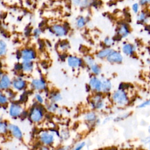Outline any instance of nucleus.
Returning a JSON list of instances; mask_svg holds the SVG:
<instances>
[{"instance_id":"obj_1","label":"nucleus","mask_w":150,"mask_h":150,"mask_svg":"<svg viewBox=\"0 0 150 150\" xmlns=\"http://www.w3.org/2000/svg\"><path fill=\"white\" fill-rule=\"evenodd\" d=\"M113 100L114 101L120 105H123L127 101L126 94L122 90H118L113 95Z\"/></svg>"},{"instance_id":"obj_2","label":"nucleus","mask_w":150,"mask_h":150,"mask_svg":"<svg viewBox=\"0 0 150 150\" xmlns=\"http://www.w3.org/2000/svg\"><path fill=\"white\" fill-rule=\"evenodd\" d=\"M52 29L53 32L58 36H64L66 34L67 31L65 26L58 24L53 25L52 27Z\"/></svg>"},{"instance_id":"obj_3","label":"nucleus","mask_w":150,"mask_h":150,"mask_svg":"<svg viewBox=\"0 0 150 150\" xmlns=\"http://www.w3.org/2000/svg\"><path fill=\"white\" fill-rule=\"evenodd\" d=\"M42 112L39 108H34L30 114V118L34 122H38L40 121L42 118Z\"/></svg>"},{"instance_id":"obj_4","label":"nucleus","mask_w":150,"mask_h":150,"mask_svg":"<svg viewBox=\"0 0 150 150\" xmlns=\"http://www.w3.org/2000/svg\"><path fill=\"white\" fill-rule=\"evenodd\" d=\"M21 56L25 60H30L35 57V52L30 49H25L22 50Z\"/></svg>"},{"instance_id":"obj_5","label":"nucleus","mask_w":150,"mask_h":150,"mask_svg":"<svg viewBox=\"0 0 150 150\" xmlns=\"http://www.w3.org/2000/svg\"><path fill=\"white\" fill-rule=\"evenodd\" d=\"M107 60L110 62H121L122 60V57L120 53L114 52L108 56Z\"/></svg>"},{"instance_id":"obj_6","label":"nucleus","mask_w":150,"mask_h":150,"mask_svg":"<svg viewBox=\"0 0 150 150\" xmlns=\"http://www.w3.org/2000/svg\"><path fill=\"white\" fill-rule=\"evenodd\" d=\"M81 60L76 57L70 56L68 59L69 64L73 67H76L79 66L81 64Z\"/></svg>"},{"instance_id":"obj_7","label":"nucleus","mask_w":150,"mask_h":150,"mask_svg":"<svg viewBox=\"0 0 150 150\" xmlns=\"http://www.w3.org/2000/svg\"><path fill=\"white\" fill-rule=\"evenodd\" d=\"M90 84L92 88H93L98 91L100 90L101 88L102 83L98 79H97L96 77H93L90 80Z\"/></svg>"},{"instance_id":"obj_8","label":"nucleus","mask_w":150,"mask_h":150,"mask_svg":"<svg viewBox=\"0 0 150 150\" xmlns=\"http://www.w3.org/2000/svg\"><path fill=\"white\" fill-rule=\"evenodd\" d=\"M40 139L41 141L46 144H50L53 141V136L46 132H44L41 135Z\"/></svg>"},{"instance_id":"obj_9","label":"nucleus","mask_w":150,"mask_h":150,"mask_svg":"<svg viewBox=\"0 0 150 150\" xmlns=\"http://www.w3.org/2000/svg\"><path fill=\"white\" fill-rule=\"evenodd\" d=\"M9 128L14 137L17 138H21L22 137V132L17 126L14 125H10Z\"/></svg>"},{"instance_id":"obj_10","label":"nucleus","mask_w":150,"mask_h":150,"mask_svg":"<svg viewBox=\"0 0 150 150\" xmlns=\"http://www.w3.org/2000/svg\"><path fill=\"white\" fill-rule=\"evenodd\" d=\"M11 84L9 79L7 76H4L0 81V88H7Z\"/></svg>"},{"instance_id":"obj_11","label":"nucleus","mask_w":150,"mask_h":150,"mask_svg":"<svg viewBox=\"0 0 150 150\" xmlns=\"http://www.w3.org/2000/svg\"><path fill=\"white\" fill-rule=\"evenodd\" d=\"M21 113V107L16 104H13L10 108V114L13 117H16Z\"/></svg>"},{"instance_id":"obj_12","label":"nucleus","mask_w":150,"mask_h":150,"mask_svg":"<svg viewBox=\"0 0 150 150\" xmlns=\"http://www.w3.org/2000/svg\"><path fill=\"white\" fill-rule=\"evenodd\" d=\"M118 34L121 37H126L129 33V29L128 28L127 25L124 24L121 25L120 27L118 28Z\"/></svg>"},{"instance_id":"obj_13","label":"nucleus","mask_w":150,"mask_h":150,"mask_svg":"<svg viewBox=\"0 0 150 150\" xmlns=\"http://www.w3.org/2000/svg\"><path fill=\"white\" fill-rule=\"evenodd\" d=\"M32 84L34 87L38 90H42L45 87V83L43 81L39 80H34L32 81Z\"/></svg>"},{"instance_id":"obj_14","label":"nucleus","mask_w":150,"mask_h":150,"mask_svg":"<svg viewBox=\"0 0 150 150\" xmlns=\"http://www.w3.org/2000/svg\"><path fill=\"white\" fill-rule=\"evenodd\" d=\"M86 23V20L84 17L83 16H80L77 18L76 20V25L79 28H83Z\"/></svg>"},{"instance_id":"obj_15","label":"nucleus","mask_w":150,"mask_h":150,"mask_svg":"<svg viewBox=\"0 0 150 150\" xmlns=\"http://www.w3.org/2000/svg\"><path fill=\"white\" fill-rule=\"evenodd\" d=\"M25 82L22 80H16L13 82L14 87L18 90L22 89L23 87H25Z\"/></svg>"},{"instance_id":"obj_16","label":"nucleus","mask_w":150,"mask_h":150,"mask_svg":"<svg viewBox=\"0 0 150 150\" xmlns=\"http://www.w3.org/2000/svg\"><path fill=\"white\" fill-rule=\"evenodd\" d=\"M113 52V50L112 49H104L103 50H101V52H100L98 53V57H100V58H103V57H105L106 56H109L111 53Z\"/></svg>"},{"instance_id":"obj_17","label":"nucleus","mask_w":150,"mask_h":150,"mask_svg":"<svg viewBox=\"0 0 150 150\" xmlns=\"http://www.w3.org/2000/svg\"><path fill=\"white\" fill-rule=\"evenodd\" d=\"M148 18V13L145 11H142L138 15V21L139 22H144Z\"/></svg>"},{"instance_id":"obj_18","label":"nucleus","mask_w":150,"mask_h":150,"mask_svg":"<svg viewBox=\"0 0 150 150\" xmlns=\"http://www.w3.org/2000/svg\"><path fill=\"white\" fill-rule=\"evenodd\" d=\"M92 4V1L91 0H82L80 4L79 7L81 8H88L89 6H91Z\"/></svg>"},{"instance_id":"obj_19","label":"nucleus","mask_w":150,"mask_h":150,"mask_svg":"<svg viewBox=\"0 0 150 150\" xmlns=\"http://www.w3.org/2000/svg\"><path fill=\"white\" fill-rule=\"evenodd\" d=\"M32 63L29 60H25L22 64L23 69L25 71H30L32 69Z\"/></svg>"},{"instance_id":"obj_20","label":"nucleus","mask_w":150,"mask_h":150,"mask_svg":"<svg viewBox=\"0 0 150 150\" xmlns=\"http://www.w3.org/2000/svg\"><path fill=\"white\" fill-rule=\"evenodd\" d=\"M111 84L109 80L104 81L101 84V88L104 91H109L111 88Z\"/></svg>"},{"instance_id":"obj_21","label":"nucleus","mask_w":150,"mask_h":150,"mask_svg":"<svg viewBox=\"0 0 150 150\" xmlns=\"http://www.w3.org/2000/svg\"><path fill=\"white\" fill-rule=\"evenodd\" d=\"M122 50H123L124 53L127 54H131L132 52V50H133L132 46L129 44H127V45H124L122 48Z\"/></svg>"},{"instance_id":"obj_22","label":"nucleus","mask_w":150,"mask_h":150,"mask_svg":"<svg viewBox=\"0 0 150 150\" xmlns=\"http://www.w3.org/2000/svg\"><path fill=\"white\" fill-rule=\"evenodd\" d=\"M6 43L1 40L0 41V55H3L6 53Z\"/></svg>"},{"instance_id":"obj_23","label":"nucleus","mask_w":150,"mask_h":150,"mask_svg":"<svg viewBox=\"0 0 150 150\" xmlns=\"http://www.w3.org/2000/svg\"><path fill=\"white\" fill-rule=\"evenodd\" d=\"M94 106L97 108H100L103 106V103L101 101V99L100 97H97L96 98H95V101H94Z\"/></svg>"},{"instance_id":"obj_24","label":"nucleus","mask_w":150,"mask_h":150,"mask_svg":"<svg viewBox=\"0 0 150 150\" xmlns=\"http://www.w3.org/2000/svg\"><path fill=\"white\" fill-rule=\"evenodd\" d=\"M139 5H140L139 4V3H137V2L132 4V9L135 13H137L138 12L139 9Z\"/></svg>"},{"instance_id":"obj_25","label":"nucleus","mask_w":150,"mask_h":150,"mask_svg":"<svg viewBox=\"0 0 150 150\" xmlns=\"http://www.w3.org/2000/svg\"><path fill=\"white\" fill-rule=\"evenodd\" d=\"M95 118H96V115L94 113H89L87 114L86 116V119L88 121H93L95 120Z\"/></svg>"},{"instance_id":"obj_26","label":"nucleus","mask_w":150,"mask_h":150,"mask_svg":"<svg viewBox=\"0 0 150 150\" xmlns=\"http://www.w3.org/2000/svg\"><path fill=\"white\" fill-rule=\"evenodd\" d=\"M6 131V125L4 122H0V133H4Z\"/></svg>"},{"instance_id":"obj_27","label":"nucleus","mask_w":150,"mask_h":150,"mask_svg":"<svg viewBox=\"0 0 150 150\" xmlns=\"http://www.w3.org/2000/svg\"><path fill=\"white\" fill-rule=\"evenodd\" d=\"M91 70H92L93 72H94L96 74H98L100 72V69L97 65H92Z\"/></svg>"},{"instance_id":"obj_28","label":"nucleus","mask_w":150,"mask_h":150,"mask_svg":"<svg viewBox=\"0 0 150 150\" xmlns=\"http://www.w3.org/2000/svg\"><path fill=\"white\" fill-rule=\"evenodd\" d=\"M139 4L141 6H146L150 4V0H139Z\"/></svg>"},{"instance_id":"obj_29","label":"nucleus","mask_w":150,"mask_h":150,"mask_svg":"<svg viewBox=\"0 0 150 150\" xmlns=\"http://www.w3.org/2000/svg\"><path fill=\"white\" fill-rule=\"evenodd\" d=\"M6 101H7L6 97L5 96L0 94V104H5Z\"/></svg>"},{"instance_id":"obj_30","label":"nucleus","mask_w":150,"mask_h":150,"mask_svg":"<svg viewBox=\"0 0 150 150\" xmlns=\"http://www.w3.org/2000/svg\"><path fill=\"white\" fill-rule=\"evenodd\" d=\"M82 0H70L71 1V4L74 6H79V4L80 3V2Z\"/></svg>"},{"instance_id":"obj_31","label":"nucleus","mask_w":150,"mask_h":150,"mask_svg":"<svg viewBox=\"0 0 150 150\" xmlns=\"http://www.w3.org/2000/svg\"><path fill=\"white\" fill-rule=\"evenodd\" d=\"M150 105V100H148V101H146L145 102H144L143 103L140 104L139 105V107H145L146 105Z\"/></svg>"},{"instance_id":"obj_32","label":"nucleus","mask_w":150,"mask_h":150,"mask_svg":"<svg viewBox=\"0 0 150 150\" xmlns=\"http://www.w3.org/2000/svg\"><path fill=\"white\" fill-rule=\"evenodd\" d=\"M105 44L107 46H110L112 44V40L111 39H110L109 38H107L105 40V42H104Z\"/></svg>"},{"instance_id":"obj_33","label":"nucleus","mask_w":150,"mask_h":150,"mask_svg":"<svg viewBox=\"0 0 150 150\" xmlns=\"http://www.w3.org/2000/svg\"><path fill=\"white\" fill-rule=\"evenodd\" d=\"M53 100H54V101H58V100H59L61 98V97H60V94H56V95H54V96H53Z\"/></svg>"},{"instance_id":"obj_34","label":"nucleus","mask_w":150,"mask_h":150,"mask_svg":"<svg viewBox=\"0 0 150 150\" xmlns=\"http://www.w3.org/2000/svg\"><path fill=\"white\" fill-rule=\"evenodd\" d=\"M36 98L37 100H38L39 103H42V102H43V99H42V98L41 97V96H40V95L37 94V95L36 96Z\"/></svg>"},{"instance_id":"obj_35","label":"nucleus","mask_w":150,"mask_h":150,"mask_svg":"<svg viewBox=\"0 0 150 150\" xmlns=\"http://www.w3.org/2000/svg\"><path fill=\"white\" fill-rule=\"evenodd\" d=\"M85 145V144L83 142V143H81V144H80V145H77V147L76 148V149H81V148H83V146H84V145Z\"/></svg>"},{"instance_id":"obj_36","label":"nucleus","mask_w":150,"mask_h":150,"mask_svg":"<svg viewBox=\"0 0 150 150\" xmlns=\"http://www.w3.org/2000/svg\"><path fill=\"white\" fill-rule=\"evenodd\" d=\"M144 142H145V143L150 142V137H148L146 138L144 140Z\"/></svg>"},{"instance_id":"obj_37","label":"nucleus","mask_w":150,"mask_h":150,"mask_svg":"<svg viewBox=\"0 0 150 150\" xmlns=\"http://www.w3.org/2000/svg\"><path fill=\"white\" fill-rule=\"evenodd\" d=\"M40 33V30H39V29H35V35H39Z\"/></svg>"},{"instance_id":"obj_38","label":"nucleus","mask_w":150,"mask_h":150,"mask_svg":"<svg viewBox=\"0 0 150 150\" xmlns=\"http://www.w3.org/2000/svg\"><path fill=\"white\" fill-rule=\"evenodd\" d=\"M86 62H87V63H88V64H91L93 63V60H92V59H91V58H88V59H87Z\"/></svg>"},{"instance_id":"obj_39","label":"nucleus","mask_w":150,"mask_h":150,"mask_svg":"<svg viewBox=\"0 0 150 150\" xmlns=\"http://www.w3.org/2000/svg\"><path fill=\"white\" fill-rule=\"evenodd\" d=\"M26 98H27L26 96H25L24 94H23V95L21 96V100H23V101H25V100H26Z\"/></svg>"},{"instance_id":"obj_40","label":"nucleus","mask_w":150,"mask_h":150,"mask_svg":"<svg viewBox=\"0 0 150 150\" xmlns=\"http://www.w3.org/2000/svg\"><path fill=\"white\" fill-rule=\"evenodd\" d=\"M1 5V0H0V5Z\"/></svg>"},{"instance_id":"obj_41","label":"nucleus","mask_w":150,"mask_h":150,"mask_svg":"<svg viewBox=\"0 0 150 150\" xmlns=\"http://www.w3.org/2000/svg\"><path fill=\"white\" fill-rule=\"evenodd\" d=\"M149 132H150V128H149Z\"/></svg>"},{"instance_id":"obj_42","label":"nucleus","mask_w":150,"mask_h":150,"mask_svg":"<svg viewBox=\"0 0 150 150\" xmlns=\"http://www.w3.org/2000/svg\"><path fill=\"white\" fill-rule=\"evenodd\" d=\"M6 1H9V0H6Z\"/></svg>"}]
</instances>
